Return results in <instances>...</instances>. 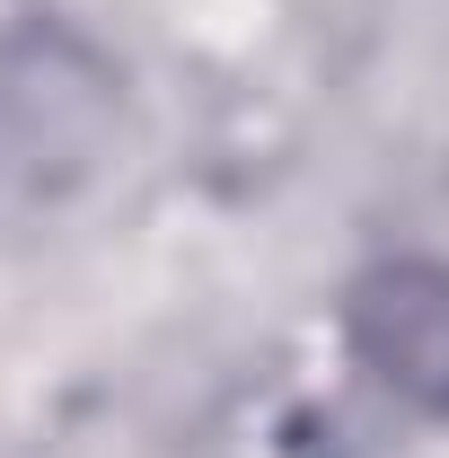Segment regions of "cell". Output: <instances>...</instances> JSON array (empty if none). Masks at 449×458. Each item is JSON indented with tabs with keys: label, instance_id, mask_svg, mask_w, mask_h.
<instances>
[{
	"label": "cell",
	"instance_id": "obj_1",
	"mask_svg": "<svg viewBox=\"0 0 449 458\" xmlns=\"http://www.w3.org/2000/svg\"><path fill=\"white\" fill-rule=\"evenodd\" d=\"M123 132V71L71 18L0 27V168L36 194H62Z\"/></svg>",
	"mask_w": 449,
	"mask_h": 458
},
{
	"label": "cell",
	"instance_id": "obj_2",
	"mask_svg": "<svg viewBox=\"0 0 449 458\" xmlns=\"http://www.w3.org/2000/svg\"><path fill=\"white\" fill-rule=\"evenodd\" d=\"M352 370L388 405L449 423V256H379L335 300Z\"/></svg>",
	"mask_w": 449,
	"mask_h": 458
}]
</instances>
